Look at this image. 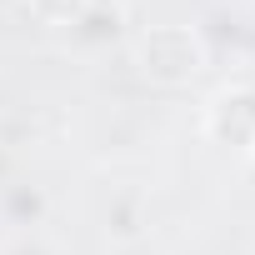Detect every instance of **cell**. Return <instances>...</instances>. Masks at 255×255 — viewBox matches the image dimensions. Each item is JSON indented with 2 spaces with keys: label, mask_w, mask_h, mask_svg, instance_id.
Here are the masks:
<instances>
[{
  "label": "cell",
  "mask_w": 255,
  "mask_h": 255,
  "mask_svg": "<svg viewBox=\"0 0 255 255\" xmlns=\"http://www.w3.org/2000/svg\"><path fill=\"white\" fill-rule=\"evenodd\" d=\"M10 210H15V215H40V195H35V190H15V195H10Z\"/></svg>",
  "instance_id": "5"
},
{
  "label": "cell",
  "mask_w": 255,
  "mask_h": 255,
  "mask_svg": "<svg viewBox=\"0 0 255 255\" xmlns=\"http://www.w3.org/2000/svg\"><path fill=\"white\" fill-rule=\"evenodd\" d=\"M250 155H255V145H250Z\"/></svg>",
  "instance_id": "6"
},
{
  "label": "cell",
  "mask_w": 255,
  "mask_h": 255,
  "mask_svg": "<svg viewBox=\"0 0 255 255\" xmlns=\"http://www.w3.org/2000/svg\"><path fill=\"white\" fill-rule=\"evenodd\" d=\"M120 20H125L120 0H90L85 15L70 25V35H75V40H85V45H105V40H115V35H120Z\"/></svg>",
  "instance_id": "3"
},
{
  "label": "cell",
  "mask_w": 255,
  "mask_h": 255,
  "mask_svg": "<svg viewBox=\"0 0 255 255\" xmlns=\"http://www.w3.org/2000/svg\"><path fill=\"white\" fill-rule=\"evenodd\" d=\"M25 5H30V15H35L40 25H50V30H70V25L85 15L90 0H25Z\"/></svg>",
  "instance_id": "4"
},
{
  "label": "cell",
  "mask_w": 255,
  "mask_h": 255,
  "mask_svg": "<svg viewBox=\"0 0 255 255\" xmlns=\"http://www.w3.org/2000/svg\"><path fill=\"white\" fill-rule=\"evenodd\" d=\"M205 135L215 145H230V150L255 145V90L250 85H230L205 105Z\"/></svg>",
  "instance_id": "2"
},
{
  "label": "cell",
  "mask_w": 255,
  "mask_h": 255,
  "mask_svg": "<svg viewBox=\"0 0 255 255\" xmlns=\"http://www.w3.org/2000/svg\"><path fill=\"white\" fill-rule=\"evenodd\" d=\"M135 65L155 85H190L210 65V50L195 25H150L135 40Z\"/></svg>",
  "instance_id": "1"
}]
</instances>
